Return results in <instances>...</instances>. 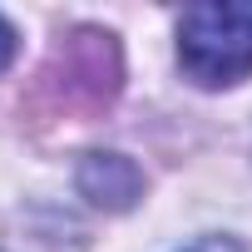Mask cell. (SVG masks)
Instances as JSON below:
<instances>
[{"instance_id": "2", "label": "cell", "mask_w": 252, "mask_h": 252, "mask_svg": "<svg viewBox=\"0 0 252 252\" xmlns=\"http://www.w3.org/2000/svg\"><path fill=\"white\" fill-rule=\"evenodd\" d=\"M55 64H60V79H64V104L99 109L119 89V45L99 30H79L74 40H64Z\"/></svg>"}, {"instance_id": "1", "label": "cell", "mask_w": 252, "mask_h": 252, "mask_svg": "<svg viewBox=\"0 0 252 252\" xmlns=\"http://www.w3.org/2000/svg\"><path fill=\"white\" fill-rule=\"evenodd\" d=\"M178 60L188 79L222 89L252 74V5H188L178 15Z\"/></svg>"}, {"instance_id": "3", "label": "cell", "mask_w": 252, "mask_h": 252, "mask_svg": "<svg viewBox=\"0 0 252 252\" xmlns=\"http://www.w3.org/2000/svg\"><path fill=\"white\" fill-rule=\"evenodd\" d=\"M79 193L99 208H129L139 193H144V178L129 158L119 154H89L79 163Z\"/></svg>"}, {"instance_id": "4", "label": "cell", "mask_w": 252, "mask_h": 252, "mask_svg": "<svg viewBox=\"0 0 252 252\" xmlns=\"http://www.w3.org/2000/svg\"><path fill=\"white\" fill-rule=\"evenodd\" d=\"M10 60H15V30H10L5 20H0V69H5Z\"/></svg>"}]
</instances>
